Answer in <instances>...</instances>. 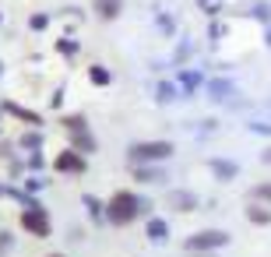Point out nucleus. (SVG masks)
Listing matches in <instances>:
<instances>
[{
    "mask_svg": "<svg viewBox=\"0 0 271 257\" xmlns=\"http://www.w3.org/2000/svg\"><path fill=\"white\" fill-rule=\"evenodd\" d=\"M173 155V145L169 141H137L127 148V159L131 162H162Z\"/></svg>",
    "mask_w": 271,
    "mask_h": 257,
    "instance_id": "f03ea898",
    "label": "nucleus"
},
{
    "mask_svg": "<svg viewBox=\"0 0 271 257\" xmlns=\"http://www.w3.org/2000/svg\"><path fill=\"white\" fill-rule=\"evenodd\" d=\"M50 257H64V254H50Z\"/></svg>",
    "mask_w": 271,
    "mask_h": 257,
    "instance_id": "f8f14e48",
    "label": "nucleus"
},
{
    "mask_svg": "<svg viewBox=\"0 0 271 257\" xmlns=\"http://www.w3.org/2000/svg\"><path fill=\"white\" fill-rule=\"evenodd\" d=\"M225 243H229V233H222V229H204V233H194L187 240L190 250H215V247H225Z\"/></svg>",
    "mask_w": 271,
    "mask_h": 257,
    "instance_id": "7ed1b4c3",
    "label": "nucleus"
},
{
    "mask_svg": "<svg viewBox=\"0 0 271 257\" xmlns=\"http://www.w3.org/2000/svg\"><path fill=\"white\" fill-rule=\"evenodd\" d=\"M21 226H25L28 233H35V236H46V233H50V219H46L43 208H28V211L21 215Z\"/></svg>",
    "mask_w": 271,
    "mask_h": 257,
    "instance_id": "20e7f679",
    "label": "nucleus"
},
{
    "mask_svg": "<svg viewBox=\"0 0 271 257\" xmlns=\"http://www.w3.org/2000/svg\"><path fill=\"white\" fill-rule=\"evenodd\" d=\"M57 169L60 173H81L85 169V159H81L78 152H64V155L57 159Z\"/></svg>",
    "mask_w": 271,
    "mask_h": 257,
    "instance_id": "423d86ee",
    "label": "nucleus"
},
{
    "mask_svg": "<svg viewBox=\"0 0 271 257\" xmlns=\"http://www.w3.org/2000/svg\"><path fill=\"white\" fill-rule=\"evenodd\" d=\"M92 4H95V14H99L102 21L120 18V7H124V0H92Z\"/></svg>",
    "mask_w": 271,
    "mask_h": 257,
    "instance_id": "39448f33",
    "label": "nucleus"
},
{
    "mask_svg": "<svg viewBox=\"0 0 271 257\" xmlns=\"http://www.w3.org/2000/svg\"><path fill=\"white\" fill-rule=\"evenodd\" d=\"M254 197H264V201H271V183H264V187H257V190H254Z\"/></svg>",
    "mask_w": 271,
    "mask_h": 257,
    "instance_id": "9d476101",
    "label": "nucleus"
},
{
    "mask_svg": "<svg viewBox=\"0 0 271 257\" xmlns=\"http://www.w3.org/2000/svg\"><path fill=\"white\" fill-rule=\"evenodd\" d=\"M92 81H95V85H106V81H109L106 67H92Z\"/></svg>",
    "mask_w": 271,
    "mask_h": 257,
    "instance_id": "6e6552de",
    "label": "nucleus"
},
{
    "mask_svg": "<svg viewBox=\"0 0 271 257\" xmlns=\"http://www.w3.org/2000/svg\"><path fill=\"white\" fill-rule=\"evenodd\" d=\"M141 201H137V194L131 190H117L113 197H109V208H106V215H109V222H117V226H127V222H134L137 215H141Z\"/></svg>",
    "mask_w": 271,
    "mask_h": 257,
    "instance_id": "f257e3e1",
    "label": "nucleus"
},
{
    "mask_svg": "<svg viewBox=\"0 0 271 257\" xmlns=\"http://www.w3.org/2000/svg\"><path fill=\"white\" fill-rule=\"evenodd\" d=\"M148 233H151L155 240H162V236H166V222H151V226H148Z\"/></svg>",
    "mask_w": 271,
    "mask_h": 257,
    "instance_id": "1a4fd4ad",
    "label": "nucleus"
},
{
    "mask_svg": "<svg viewBox=\"0 0 271 257\" xmlns=\"http://www.w3.org/2000/svg\"><path fill=\"white\" fill-rule=\"evenodd\" d=\"M247 215H250V222H261V226L271 222V211H268V208H257V204H250V208H247Z\"/></svg>",
    "mask_w": 271,
    "mask_h": 257,
    "instance_id": "0eeeda50",
    "label": "nucleus"
},
{
    "mask_svg": "<svg viewBox=\"0 0 271 257\" xmlns=\"http://www.w3.org/2000/svg\"><path fill=\"white\" fill-rule=\"evenodd\" d=\"M264 162H271V148H268V152H264Z\"/></svg>",
    "mask_w": 271,
    "mask_h": 257,
    "instance_id": "9b49d317",
    "label": "nucleus"
}]
</instances>
